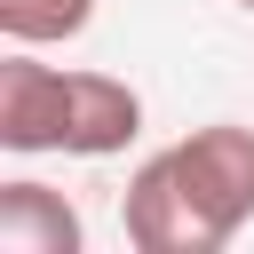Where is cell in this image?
I'll return each mask as SVG.
<instances>
[{"label":"cell","mask_w":254,"mask_h":254,"mask_svg":"<svg viewBox=\"0 0 254 254\" xmlns=\"http://www.w3.org/2000/svg\"><path fill=\"white\" fill-rule=\"evenodd\" d=\"M79 206L32 175L0 183V254H79Z\"/></svg>","instance_id":"cell-3"},{"label":"cell","mask_w":254,"mask_h":254,"mask_svg":"<svg viewBox=\"0 0 254 254\" xmlns=\"http://www.w3.org/2000/svg\"><path fill=\"white\" fill-rule=\"evenodd\" d=\"M238 8H246V16H254V0H238Z\"/></svg>","instance_id":"cell-5"},{"label":"cell","mask_w":254,"mask_h":254,"mask_svg":"<svg viewBox=\"0 0 254 254\" xmlns=\"http://www.w3.org/2000/svg\"><path fill=\"white\" fill-rule=\"evenodd\" d=\"M95 24V0H0V32L16 48H56Z\"/></svg>","instance_id":"cell-4"},{"label":"cell","mask_w":254,"mask_h":254,"mask_svg":"<svg viewBox=\"0 0 254 254\" xmlns=\"http://www.w3.org/2000/svg\"><path fill=\"white\" fill-rule=\"evenodd\" d=\"M119 222L135 254H222L254 222V127L214 119L151 151L119 190Z\"/></svg>","instance_id":"cell-1"},{"label":"cell","mask_w":254,"mask_h":254,"mask_svg":"<svg viewBox=\"0 0 254 254\" xmlns=\"http://www.w3.org/2000/svg\"><path fill=\"white\" fill-rule=\"evenodd\" d=\"M143 135V95L111 71H56L32 48L0 64V151L16 159H111Z\"/></svg>","instance_id":"cell-2"}]
</instances>
